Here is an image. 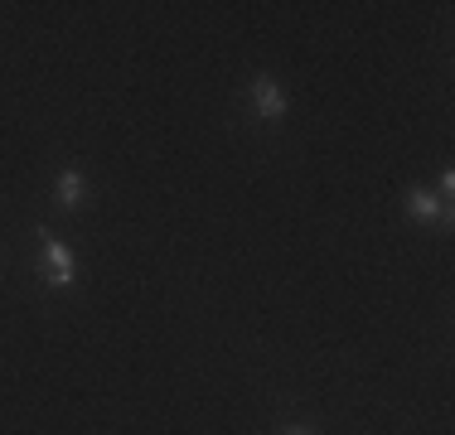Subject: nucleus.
<instances>
[{
	"instance_id": "nucleus-1",
	"label": "nucleus",
	"mask_w": 455,
	"mask_h": 435,
	"mask_svg": "<svg viewBox=\"0 0 455 435\" xmlns=\"http://www.w3.org/2000/svg\"><path fill=\"white\" fill-rule=\"evenodd\" d=\"M39 261H44V281L53 290H68L78 281V261H73L68 242H59L49 227H39Z\"/></svg>"
},
{
	"instance_id": "nucleus-2",
	"label": "nucleus",
	"mask_w": 455,
	"mask_h": 435,
	"mask_svg": "<svg viewBox=\"0 0 455 435\" xmlns=\"http://www.w3.org/2000/svg\"><path fill=\"white\" fill-rule=\"evenodd\" d=\"M252 107H257L262 122H281V116H286V92H281V83L272 73H257L252 78Z\"/></svg>"
},
{
	"instance_id": "nucleus-3",
	"label": "nucleus",
	"mask_w": 455,
	"mask_h": 435,
	"mask_svg": "<svg viewBox=\"0 0 455 435\" xmlns=\"http://www.w3.org/2000/svg\"><path fill=\"white\" fill-rule=\"evenodd\" d=\"M407 218L411 223H446L451 227V209L436 199V189H427V184L407 189Z\"/></svg>"
},
{
	"instance_id": "nucleus-4",
	"label": "nucleus",
	"mask_w": 455,
	"mask_h": 435,
	"mask_svg": "<svg viewBox=\"0 0 455 435\" xmlns=\"http://www.w3.org/2000/svg\"><path fill=\"white\" fill-rule=\"evenodd\" d=\"M53 199H59L63 209H78V203L88 199V179H83V170H63L59 184H53Z\"/></svg>"
},
{
	"instance_id": "nucleus-5",
	"label": "nucleus",
	"mask_w": 455,
	"mask_h": 435,
	"mask_svg": "<svg viewBox=\"0 0 455 435\" xmlns=\"http://www.w3.org/2000/svg\"><path fill=\"white\" fill-rule=\"evenodd\" d=\"M436 199L451 209V199H455V174H451V170H441V179H436Z\"/></svg>"
},
{
	"instance_id": "nucleus-6",
	"label": "nucleus",
	"mask_w": 455,
	"mask_h": 435,
	"mask_svg": "<svg viewBox=\"0 0 455 435\" xmlns=\"http://www.w3.org/2000/svg\"><path fill=\"white\" fill-rule=\"evenodd\" d=\"M281 435H315V431H310V426H286Z\"/></svg>"
}]
</instances>
